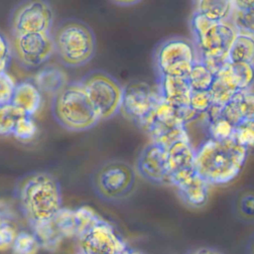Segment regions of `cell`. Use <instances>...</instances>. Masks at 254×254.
<instances>
[{"label": "cell", "mask_w": 254, "mask_h": 254, "mask_svg": "<svg viewBox=\"0 0 254 254\" xmlns=\"http://www.w3.org/2000/svg\"><path fill=\"white\" fill-rule=\"evenodd\" d=\"M248 148L231 137L223 140L207 139L195 150L194 169L208 185H225L241 172Z\"/></svg>", "instance_id": "1"}, {"label": "cell", "mask_w": 254, "mask_h": 254, "mask_svg": "<svg viewBox=\"0 0 254 254\" xmlns=\"http://www.w3.org/2000/svg\"><path fill=\"white\" fill-rule=\"evenodd\" d=\"M18 199L30 225L51 220L62 208L61 185L50 173H34L21 183Z\"/></svg>", "instance_id": "2"}, {"label": "cell", "mask_w": 254, "mask_h": 254, "mask_svg": "<svg viewBox=\"0 0 254 254\" xmlns=\"http://www.w3.org/2000/svg\"><path fill=\"white\" fill-rule=\"evenodd\" d=\"M190 29L197 60L213 74L227 62L230 46L237 33L230 22H215L193 12Z\"/></svg>", "instance_id": "3"}, {"label": "cell", "mask_w": 254, "mask_h": 254, "mask_svg": "<svg viewBox=\"0 0 254 254\" xmlns=\"http://www.w3.org/2000/svg\"><path fill=\"white\" fill-rule=\"evenodd\" d=\"M52 112L63 128L73 132L88 130L100 121L79 81L67 82L54 95Z\"/></svg>", "instance_id": "4"}, {"label": "cell", "mask_w": 254, "mask_h": 254, "mask_svg": "<svg viewBox=\"0 0 254 254\" xmlns=\"http://www.w3.org/2000/svg\"><path fill=\"white\" fill-rule=\"evenodd\" d=\"M53 36L55 53L66 66L85 65L94 57L96 39L93 30L78 19L63 21Z\"/></svg>", "instance_id": "5"}, {"label": "cell", "mask_w": 254, "mask_h": 254, "mask_svg": "<svg viewBox=\"0 0 254 254\" xmlns=\"http://www.w3.org/2000/svg\"><path fill=\"white\" fill-rule=\"evenodd\" d=\"M92 187L96 194L104 200H119L128 196L136 185L134 168L120 160L106 161L92 174Z\"/></svg>", "instance_id": "6"}, {"label": "cell", "mask_w": 254, "mask_h": 254, "mask_svg": "<svg viewBox=\"0 0 254 254\" xmlns=\"http://www.w3.org/2000/svg\"><path fill=\"white\" fill-rule=\"evenodd\" d=\"M79 82L100 120H108L120 111L123 86L111 74L103 70H92Z\"/></svg>", "instance_id": "7"}, {"label": "cell", "mask_w": 254, "mask_h": 254, "mask_svg": "<svg viewBox=\"0 0 254 254\" xmlns=\"http://www.w3.org/2000/svg\"><path fill=\"white\" fill-rule=\"evenodd\" d=\"M156 65L160 75L187 77L197 61L193 44L181 37L163 42L156 53Z\"/></svg>", "instance_id": "8"}, {"label": "cell", "mask_w": 254, "mask_h": 254, "mask_svg": "<svg viewBox=\"0 0 254 254\" xmlns=\"http://www.w3.org/2000/svg\"><path fill=\"white\" fill-rule=\"evenodd\" d=\"M161 98L159 91L146 82H131L123 87L120 111L139 127L148 119Z\"/></svg>", "instance_id": "9"}, {"label": "cell", "mask_w": 254, "mask_h": 254, "mask_svg": "<svg viewBox=\"0 0 254 254\" xmlns=\"http://www.w3.org/2000/svg\"><path fill=\"white\" fill-rule=\"evenodd\" d=\"M54 23V12L47 1H28L21 4L13 13L14 35L49 33Z\"/></svg>", "instance_id": "10"}, {"label": "cell", "mask_w": 254, "mask_h": 254, "mask_svg": "<svg viewBox=\"0 0 254 254\" xmlns=\"http://www.w3.org/2000/svg\"><path fill=\"white\" fill-rule=\"evenodd\" d=\"M80 254H125L126 242L103 218L78 238Z\"/></svg>", "instance_id": "11"}, {"label": "cell", "mask_w": 254, "mask_h": 254, "mask_svg": "<svg viewBox=\"0 0 254 254\" xmlns=\"http://www.w3.org/2000/svg\"><path fill=\"white\" fill-rule=\"evenodd\" d=\"M13 50L22 64L28 67H37L47 62L55 53L52 33L14 35Z\"/></svg>", "instance_id": "12"}, {"label": "cell", "mask_w": 254, "mask_h": 254, "mask_svg": "<svg viewBox=\"0 0 254 254\" xmlns=\"http://www.w3.org/2000/svg\"><path fill=\"white\" fill-rule=\"evenodd\" d=\"M136 168L138 174L150 183L172 186L167 150L161 145L151 142L145 146L138 157Z\"/></svg>", "instance_id": "13"}, {"label": "cell", "mask_w": 254, "mask_h": 254, "mask_svg": "<svg viewBox=\"0 0 254 254\" xmlns=\"http://www.w3.org/2000/svg\"><path fill=\"white\" fill-rule=\"evenodd\" d=\"M171 183L187 205L197 208L207 202L209 185L196 173L195 169L172 174Z\"/></svg>", "instance_id": "14"}, {"label": "cell", "mask_w": 254, "mask_h": 254, "mask_svg": "<svg viewBox=\"0 0 254 254\" xmlns=\"http://www.w3.org/2000/svg\"><path fill=\"white\" fill-rule=\"evenodd\" d=\"M221 117L233 128L240 123L254 119L253 88L239 90L221 108Z\"/></svg>", "instance_id": "15"}, {"label": "cell", "mask_w": 254, "mask_h": 254, "mask_svg": "<svg viewBox=\"0 0 254 254\" xmlns=\"http://www.w3.org/2000/svg\"><path fill=\"white\" fill-rule=\"evenodd\" d=\"M158 91L163 100L176 107L190 104L191 89L186 77L160 75Z\"/></svg>", "instance_id": "16"}, {"label": "cell", "mask_w": 254, "mask_h": 254, "mask_svg": "<svg viewBox=\"0 0 254 254\" xmlns=\"http://www.w3.org/2000/svg\"><path fill=\"white\" fill-rule=\"evenodd\" d=\"M43 96L33 81H22L16 83L11 104L26 115L33 117L41 108Z\"/></svg>", "instance_id": "17"}, {"label": "cell", "mask_w": 254, "mask_h": 254, "mask_svg": "<svg viewBox=\"0 0 254 254\" xmlns=\"http://www.w3.org/2000/svg\"><path fill=\"white\" fill-rule=\"evenodd\" d=\"M208 90L211 94L213 104L219 106H223L240 90L233 77L228 62H226L214 74L213 81Z\"/></svg>", "instance_id": "18"}, {"label": "cell", "mask_w": 254, "mask_h": 254, "mask_svg": "<svg viewBox=\"0 0 254 254\" xmlns=\"http://www.w3.org/2000/svg\"><path fill=\"white\" fill-rule=\"evenodd\" d=\"M166 150L171 175L194 169L195 150L190 141H178Z\"/></svg>", "instance_id": "19"}, {"label": "cell", "mask_w": 254, "mask_h": 254, "mask_svg": "<svg viewBox=\"0 0 254 254\" xmlns=\"http://www.w3.org/2000/svg\"><path fill=\"white\" fill-rule=\"evenodd\" d=\"M34 84L38 87L41 93L55 95L67 82L65 73L57 67L49 66L40 70L34 78Z\"/></svg>", "instance_id": "20"}, {"label": "cell", "mask_w": 254, "mask_h": 254, "mask_svg": "<svg viewBox=\"0 0 254 254\" xmlns=\"http://www.w3.org/2000/svg\"><path fill=\"white\" fill-rule=\"evenodd\" d=\"M233 6L230 0H200L195 2L194 12L215 22H229Z\"/></svg>", "instance_id": "21"}, {"label": "cell", "mask_w": 254, "mask_h": 254, "mask_svg": "<svg viewBox=\"0 0 254 254\" xmlns=\"http://www.w3.org/2000/svg\"><path fill=\"white\" fill-rule=\"evenodd\" d=\"M32 233L38 240L40 247L49 251H55L62 243L64 237L58 230L53 219L30 225Z\"/></svg>", "instance_id": "22"}, {"label": "cell", "mask_w": 254, "mask_h": 254, "mask_svg": "<svg viewBox=\"0 0 254 254\" xmlns=\"http://www.w3.org/2000/svg\"><path fill=\"white\" fill-rule=\"evenodd\" d=\"M254 40L253 37L237 34L234 38L227 55L230 64H253Z\"/></svg>", "instance_id": "23"}, {"label": "cell", "mask_w": 254, "mask_h": 254, "mask_svg": "<svg viewBox=\"0 0 254 254\" xmlns=\"http://www.w3.org/2000/svg\"><path fill=\"white\" fill-rule=\"evenodd\" d=\"M186 78L191 91H205L210 88L214 74L197 60Z\"/></svg>", "instance_id": "24"}, {"label": "cell", "mask_w": 254, "mask_h": 254, "mask_svg": "<svg viewBox=\"0 0 254 254\" xmlns=\"http://www.w3.org/2000/svg\"><path fill=\"white\" fill-rule=\"evenodd\" d=\"M75 222V238H79L102 218L89 206L83 205L73 209Z\"/></svg>", "instance_id": "25"}, {"label": "cell", "mask_w": 254, "mask_h": 254, "mask_svg": "<svg viewBox=\"0 0 254 254\" xmlns=\"http://www.w3.org/2000/svg\"><path fill=\"white\" fill-rule=\"evenodd\" d=\"M40 248L34 234L28 231L17 232L10 247L12 254H38Z\"/></svg>", "instance_id": "26"}, {"label": "cell", "mask_w": 254, "mask_h": 254, "mask_svg": "<svg viewBox=\"0 0 254 254\" xmlns=\"http://www.w3.org/2000/svg\"><path fill=\"white\" fill-rule=\"evenodd\" d=\"M237 34L253 37L254 12L252 10H238L233 8L230 21Z\"/></svg>", "instance_id": "27"}, {"label": "cell", "mask_w": 254, "mask_h": 254, "mask_svg": "<svg viewBox=\"0 0 254 254\" xmlns=\"http://www.w3.org/2000/svg\"><path fill=\"white\" fill-rule=\"evenodd\" d=\"M53 221L64 238L75 237V222L72 209L62 207L54 216Z\"/></svg>", "instance_id": "28"}, {"label": "cell", "mask_w": 254, "mask_h": 254, "mask_svg": "<svg viewBox=\"0 0 254 254\" xmlns=\"http://www.w3.org/2000/svg\"><path fill=\"white\" fill-rule=\"evenodd\" d=\"M26 115L12 104L0 106V135H11L16 121Z\"/></svg>", "instance_id": "29"}, {"label": "cell", "mask_w": 254, "mask_h": 254, "mask_svg": "<svg viewBox=\"0 0 254 254\" xmlns=\"http://www.w3.org/2000/svg\"><path fill=\"white\" fill-rule=\"evenodd\" d=\"M230 69L240 90L252 87L253 83V64H230Z\"/></svg>", "instance_id": "30"}, {"label": "cell", "mask_w": 254, "mask_h": 254, "mask_svg": "<svg viewBox=\"0 0 254 254\" xmlns=\"http://www.w3.org/2000/svg\"><path fill=\"white\" fill-rule=\"evenodd\" d=\"M36 133H37V125L33 117L24 115L16 121L11 135H13L19 141L27 142L33 139Z\"/></svg>", "instance_id": "31"}, {"label": "cell", "mask_w": 254, "mask_h": 254, "mask_svg": "<svg viewBox=\"0 0 254 254\" xmlns=\"http://www.w3.org/2000/svg\"><path fill=\"white\" fill-rule=\"evenodd\" d=\"M231 138L239 145L249 149L254 142V119L246 120L233 128Z\"/></svg>", "instance_id": "32"}, {"label": "cell", "mask_w": 254, "mask_h": 254, "mask_svg": "<svg viewBox=\"0 0 254 254\" xmlns=\"http://www.w3.org/2000/svg\"><path fill=\"white\" fill-rule=\"evenodd\" d=\"M213 104V100L209 90L205 91H191L190 106L200 115L207 112V110Z\"/></svg>", "instance_id": "33"}, {"label": "cell", "mask_w": 254, "mask_h": 254, "mask_svg": "<svg viewBox=\"0 0 254 254\" xmlns=\"http://www.w3.org/2000/svg\"><path fill=\"white\" fill-rule=\"evenodd\" d=\"M207 123H208L207 130L211 139L223 140L231 137L233 127L222 117H219Z\"/></svg>", "instance_id": "34"}, {"label": "cell", "mask_w": 254, "mask_h": 254, "mask_svg": "<svg viewBox=\"0 0 254 254\" xmlns=\"http://www.w3.org/2000/svg\"><path fill=\"white\" fill-rule=\"evenodd\" d=\"M15 86L13 77L7 71L0 73V106L11 104Z\"/></svg>", "instance_id": "35"}, {"label": "cell", "mask_w": 254, "mask_h": 254, "mask_svg": "<svg viewBox=\"0 0 254 254\" xmlns=\"http://www.w3.org/2000/svg\"><path fill=\"white\" fill-rule=\"evenodd\" d=\"M12 55V47L6 36L0 32V73L6 71Z\"/></svg>", "instance_id": "36"}, {"label": "cell", "mask_w": 254, "mask_h": 254, "mask_svg": "<svg viewBox=\"0 0 254 254\" xmlns=\"http://www.w3.org/2000/svg\"><path fill=\"white\" fill-rule=\"evenodd\" d=\"M17 232L14 222L6 224L0 230V251L10 249Z\"/></svg>", "instance_id": "37"}, {"label": "cell", "mask_w": 254, "mask_h": 254, "mask_svg": "<svg viewBox=\"0 0 254 254\" xmlns=\"http://www.w3.org/2000/svg\"><path fill=\"white\" fill-rule=\"evenodd\" d=\"M253 209H254V203H253V194L252 193H246L239 201V210L242 215L248 217L253 216Z\"/></svg>", "instance_id": "38"}, {"label": "cell", "mask_w": 254, "mask_h": 254, "mask_svg": "<svg viewBox=\"0 0 254 254\" xmlns=\"http://www.w3.org/2000/svg\"><path fill=\"white\" fill-rule=\"evenodd\" d=\"M11 222H14L12 210L6 202L0 200V230Z\"/></svg>", "instance_id": "39"}, {"label": "cell", "mask_w": 254, "mask_h": 254, "mask_svg": "<svg viewBox=\"0 0 254 254\" xmlns=\"http://www.w3.org/2000/svg\"><path fill=\"white\" fill-rule=\"evenodd\" d=\"M232 6L238 10H252L254 7L253 1H232Z\"/></svg>", "instance_id": "40"}, {"label": "cell", "mask_w": 254, "mask_h": 254, "mask_svg": "<svg viewBox=\"0 0 254 254\" xmlns=\"http://www.w3.org/2000/svg\"><path fill=\"white\" fill-rule=\"evenodd\" d=\"M190 254H220V253L211 249V248L203 247V248H198V249L190 252Z\"/></svg>", "instance_id": "41"}, {"label": "cell", "mask_w": 254, "mask_h": 254, "mask_svg": "<svg viewBox=\"0 0 254 254\" xmlns=\"http://www.w3.org/2000/svg\"><path fill=\"white\" fill-rule=\"evenodd\" d=\"M140 1H113L112 3L113 4H117V5H119V6H123V5H125V6H130V5H134V4H137V3H139Z\"/></svg>", "instance_id": "42"}, {"label": "cell", "mask_w": 254, "mask_h": 254, "mask_svg": "<svg viewBox=\"0 0 254 254\" xmlns=\"http://www.w3.org/2000/svg\"><path fill=\"white\" fill-rule=\"evenodd\" d=\"M125 254H139V253H136V252H133V251H127Z\"/></svg>", "instance_id": "43"}]
</instances>
